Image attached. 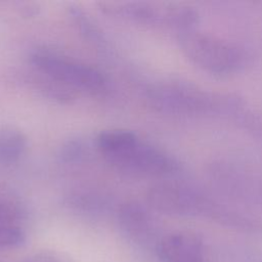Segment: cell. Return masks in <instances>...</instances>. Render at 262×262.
<instances>
[{
  "label": "cell",
  "mask_w": 262,
  "mask_h": 262,
  "mask_svg": "<svg viewBox=\"0 0 262 262\" xmlns=\"http://www.w3.org/2000/svg\"><path fill=\"white\" fill-rule=\"evenodd\" d=\"M146 200L150 208L166 215L202 217L245 231L261 228V223L254 217L182 181L162 180L155 183L148 188Z\"/></svg>",
  "instance_id": "cell-1"
},
{
  "label": "cell",
  "mask_w": 262,
  "mask_h": 262,
  "mask_svg": "<svg viewBox=\"0 0 262 262\" xmlns=\"http://www.w3.org/2000/svg\"><path fill=\"white\" fill-rule=\"evenodd\" d=\"M147 100L157 111L181 116L241 115L244 100L233 93L205 89L181 80H166L151 85Z\"/></svg>",
  "instance_id": "cell-2"
},
{
  "label": "cell",
  "mask_w": 262,
  "mask_h": 262,
  "mask_svg": "<svg viewBox=\"0 0 262 262\" xmlns=\"http://www.w3.org/2000/svg\"><path fill=\"white\" fill-rule=\"evenodd\" d=\"M177 40L185 57L210 74L228 75L245 66L243 48L216 35L192 29L178 34Z\"/></svg>",
  "instance_id": "cell-3"
},
{
  "label": "cell",
  "mask_w": 262,
  "mask_h": 262,
  "mask_svg": "<svg viewBox=\"0 0 262 262\" xmlns=\"http://www.w3.org/2000/svg\"><path fill=\"white\" fill-rule=\"evenodd\" d=\"M30 59L40 73L63 85L91 93L101 92L106 87L107 80L99 70L54 52L37 50L31 54Z\"/></svg>",
  "instance_id": "cell-4"
},
{
  "label": "cell",
  "mask_w": 262,
  "mask_h": 262,
  "mask_svg": "<svg viewBox=\"0 0 262 262\" xmlns=\"http://www.w3.org/2000/svg\"><path fill=\"white\" fill-rule=\"evenodd\" d=\"M104 158L118 170L139 176H167L180 169L178 161L171 155L139 138L127 147Z\"/></svg>",
  "instance_id": "cell-5"
},
{
  "label": "cell",
  "mask_w": 262,
  "mask_h": 262,
  "mask_svg": "<svg viewBox=\"0 0 262 262\" xmlns=\"http://www.w3.org/2000/svg\"><path fill=\"white\" fill-rule=\"evenodd\" d=\"M101 6L108 13L123 15L146 25L166 26L177 34L193 28L199 19L198 11L188 5L158 6L149 3L108 2Z\"/></svg>",
  "instance_id": "cell-6"
},
{
  "label": "cell",
  "mask_w": 262,
  "mask_h": 262,
  "mask_svg": "<svg viewBox=\"0 0 262 262\" xmlns=\"http://www.w3.org/2000/svg\"><path fill=\"white\" fill-rule=\"evenodd\" d=\"M156 252L161 262L207 253L202 236L189 230L174 231L162 236L157 243Z\"/></svg>",
  "instance_id": "cell-7"
},
{
  "label": "cell",
  "mask_w": 262,
  "mask_h": 262,
  "mask_svg": "<svg viewBox=\"0 0 262 262\" xmlns=\"http://www.w3.org/2000/svg\"><path fill=\"white\" fill-rule=\"evenodd\" d=\"M122 230L134 239H142L154 230V219L150 212L142 204L132 201L125 203L118 214Z\"/></svg>",
  "instance_id": "cell-8"
},
{
  "label": "cell",
  "mask_w": 262,
  "mask_h": 262,
  "mask_svg": "<svg viewBox=\"0 0 262 262\" xmlns=\"http://www.w3.org/2000/svg\"><path fill=\"white\" fill-rule=\"evenodd\" d=\"M27 147V136L17 127L0 128V165L11 166L18 162Z\"/></svg>",
  "instance_id": "cell-9"
},
{
  "label": "cell",
  "mask_w": 262,
  "mask_h": 262,
  "mask_svg": "<svg viewBox=\"0 0 262 262\" xmlns=\"http://www.w3.org/2000/svg\"><path fill=\"white\" fill-rule=\"evenodd\" d=\"M138 139L137 135L127 129H110L101 131L96 138V144L103 157L117 152Z\"/></svg>",
  "instance_id": "cell-10"
},
{
  "label": "cell",
  "mask_w": 262,
  "mask_h": 262,
  "mask_svg": "<svg viewBox=\"0 0 262 262\" xmlns=\"http://www.w3.org/2000/svg\"><path fill=\"white\" fill-rule=\"evenodd\" d=\"M71 14L75 24L85 36V38L96 43L103 42L101 31L97 28V26H95L93 20L83 10H81L79 7H72Z\"/></svg>",
  "instance_id": "cell-11"
},
{
  "label": "cell",
  "mask_w": 262,
  "mask_h": 262,
  "mask_svg": "<svg viewBox=\"0 0 262 262\" xmlns=\"http://www.w3.org/2000/svg\"><path fill=\"white\" fill-rule=\"evenodd\" d=\"M24 231L12 224L0 225V248L15 247L25 242Z\"/></svg>",
  "instance_id": "cell-12"
},
{
  "label": "cell",
  "mask_w": 262,
  "mask_h": 262,
  "mask_svg": "<svg viewBox=\"0 0 262 262\" xmlns=\"http://www.w3.org/2000/svg\"><path fill=\"white\" fill-rule=\"evenodd\" d=\"M239 119L244 127L257 139L262 140V110L242 112Z\"/></svg>",
  "instance_id": "cell-13"
},
{
  "label": "cell",
  "mask_w": 262,
  "mask_h": 262,
  "mask_svg": "<svg viewBox=\"0 0 262 262\" xmlns=\"http://www.w3.org/2000/svg\"><path fill=\"white\" fill-rule=\"evenodd\" d=\"M83 147L84 146L80 140H69L62 145L60 156L64 162H77L83 157Z\"/></svg>",
  "instance_id": "cell-14"
},
{
  "label": "cell",
  "mask_w": 262,
  "mask_h": 262,
  "mask_svg": "<svg viewBox=\"0 0 262 262\" xmlns=\"http://www.w3.org/2000/svg\"><path fill=\"white\" fill-rule=\"evenodd\" d=\"M18 217L17 208L8 202L0 201V225L12 224Z\"/></svg>",
  "instance_id": "cell-15"
},
{
  "label": "cell",
  "mask_w": 262,
  "mask_h": 262,
  "mask_svg": "<svg viewBox=\"0 0 262 262\" xmlns=\"http://www.w3.org/2000/svg\"><path fill=\"white\" fill-rule=\"evenodd\" d=\"M25 262H64L59 257H55L49 254H39L34 257H30Z\"/></svg>",
  "instance_id": "cell-16"
},
{
  "label": "cell",
  "mask_w": 262,
  "mask_h": 262,
  "mask_svg": "<svg viewBox=\"0 0 262 262\" xmlns=\"http://www.w3.org/2000/svg\"><path fill=\"white\" fill-rule=\"evenodd\" d=\"M172 262H210L207 253L205 254H199V255H192V256H187L184 258L177 259Z\"/></svg>",
  "instance_id": "cell-17"
}]
</instances>
